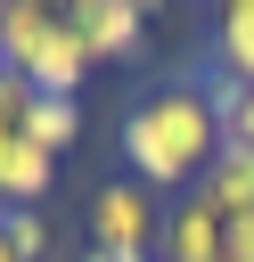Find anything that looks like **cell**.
I'll return each instance as SVG.
<instances>
[{
    "label": "cell",
    "mask_w": 254,
    "mask_h": 262,
    "mask_svg": "<svg viewBox=\"0 0 254 262\" xmlns=\"http://www.w3.org/2000/svg\"><path fill=\"white\" fill-rule=\"evenodd\" d=\"M82 262H123V254H98V246H90V254H82Z\"/></svg>",
    "instance_id": "obj_14"
},
{
    "label": "cell",
    "mask_w": 254,
    "mask_h": 262,
    "mask_svg": "<svg viewBox=\"0 0 254 262\" xmlns=\"http://www.w3.org/2000/svg\"><path fill=\"white\" fill-rule=\"evenodd\" d=\"M156 262H221V213L205 196H180L156 229Z\"/></svg>",
    "instance_id": "obj_5"
},
{
    "label": "cell",
    "mask_w": 254,
    "mask_h": 262,
    "mask_svg": "<svg viewBox=\"0 0 254 262\" xmlns=\"http://www.w3.org/2000/svg\"><path fill=\"white\" fill-rule=\"evenodd\" d=\"M156 229H164V213H156V196H147L139 180H107V188H90V246H98V254L156 262Z\"/></svg>",
    "instance_id": "obj_3"
},
{
    "label": "cell",
    "mask_w": 254,
    "mask_h": 262,
    "mask_svg": "<svg viewBox=\"0 0 254 262\" xmlns=\"http://www.w3.org/2000/svg\"><path fill=\"white\" fill-rule=\"evenodd\" d=\"M57 180V156H41L25 131H0V205H41Z\"/></svg>",
    "instance_id": "obj_7"
},
{
    "label": "cell",
    "mask_w": 254,
    "mask_h": 262,
    "mask_svg": "<svg viewBox=\"0 0 254 262\" xmlns=\"http://www.w3.org/2000/svg\"><path fill=\"white\" fill-rule=\"evenodd\" d=\"M221 139H229V131L213 123L197 74L147 90V98L123 115V164H131V180H139L147 196H156V188H188V180H205L213 156H221Z\"/></svg>",
    "instance_id": "obj_1"
},
{
    "label": "cell",
    "mask_w": 254,
    "mask_h": 262,
    "mask_svg": "<svg viewBox=\"0 0 254 262\" xmlns=\"http://www.w3.org/2000/svg\"><path fill=\"white\" fill-rule=\"evenodd\" d=\"M221 262H254V221H221Z\"/></svg>",
    "instance_id": "obj_13"
},
{
    "label": "cell",
    "mask_w": 254,
    "mask_h": 262,
    "mask_svg": "<svg viewBox=\"0 0 254 262\" xmlns=\"http://www.w3.org/2000/svg\"><path fill=\"white\" fill-rule=\"evenodd\" d=\"M213 66L254 90V0H221L213 8Z\"/></svg>",
    "instance_id": "obj_8"
},
{
    "label": "cell",
    "mask_w": 254,
    "mask_h": 262,
    "mask_svg": "<svg viewBox=\"0 0 254 262\" xmlns=\"http://www.w3.org/2000/svg\"><path fill=\"white\" fill-rule=\"evenodd\" d=\"M197 196H205L221 221H254V147H246V139H221V156H213V172L197 180Z\"/></svg>",
    "instance_id": "obj_6"
},
{
    "label": "cell",
    "mask_w": 254,
    "mask_h": 262,
    "mask_svg": "<svg viewBox=\"0 0 254 262\" xmlns=\"http://www.w3.org/2000/svg\"><path fill=\"white\" fill-rule=\"evenodd\" d=\"M25 106H33V82L0 66V131H25Z\"/></svg>",
    "instance_id": "obj_12"
},
{
    "label": "cell",
    "mask_w": 254,
    "mask_h": 262,
    "mask_svg": "<svg viewBox=\"0 0 254 262\" xmlns=\"http://www.w3.org/2000/svg\"><path fill=\"white\" fill-rule=\"evenodd\" d=\"M197 90H205V106H213V123L229 131V123H238V106H246V82H229L221 66H205V74H197Z\"/></svg>",
    "instance_id": "obj_11"
},
{
    "label": "cell",
    "mask_w": 254,
    "mask_h": 262,
    "mask_svg": "<svg viewBox=\"0 0 254 262\" xmlns=\"http://www.w3.org/2000/svg\"><path fill=\"white\" fill-rule=\"evenodd\" d=\"M0 237H8L16 262H41V254H49V221H41V205H0Z\"/></svg>",
    "instance_id": "obj_10"
},
{
    "label": "cell",
    "mask_w": 254,
    "mask_h": 262,
    "mask_svg": "<svg viewBox=\"0 0 254 262\" xmlns=\"http://www.w3.org/2000/svg\"><path fill=\"white\" fill-rule=\"evenodd\" d=\"M25 139H33L41 156H66V147L82 139V98H41V90H33V106H25Z\"/></svg>",
    "instance_id": "obj_9"
},
{
    "label": "cell",
    "mask_w": 254,
    "mask_h": 262,
    "mask_svg": "<svg viewBox=\"0 0 254 262\" xmlns=\"http://www.w3.org/2000/svg\"><path fill=\"white\" fill-rule=\"evenodd\" d=\"M66 25H74V41L90 49V66H115V57H139V49H147L139 0H66Z\"/></svg>",
    "instance_id": "obj_4"
},
{
    "label": "cell",
    "mask_w": 254,
    "mask_h": 262,
    "mask_svg": "<svg viewBox=\"0 0 254 262\" xmlns=\"http://www.w3.org/2000/svg\"><path fill=\"white\" fill-rule=\"evenodd\" d=\"M0 66L25 74L41 98H82V82H90V49L74 41L66 8H49V0H0Z\"/></svg>",
    "instance_id": "obj_2"
}]
</instances>
